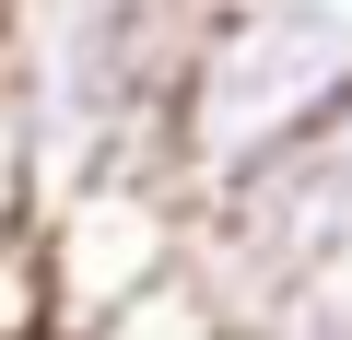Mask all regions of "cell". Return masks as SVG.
Wrapping results in <instances>:
<instances>
[{"instance_id":"6da1fadb","label":"cell","mask_w":352,"mask_h":340,"mask_svg":"<svg viewBox=\"0 0 352 340\" xmlns=\"http://www.w3.org/2000/svg\"><path fill=\"white\" fill-rule=\"evenodd\" d=\"M329 106H352V12L340 0H212L188 71H176V106H164V164L200 200L212 177L317 129Z\"/></svg>"},{"instance_id":"7a4b0ae2","label":"cell","mask_w":352,"mask_h":340,"mask_svg":"<svg viewBox=\"0 0 352 340\" xmlns=\"http://www.w3.org/2000/svg\"><path fill=\"white\" fill-rule=\"evenodd\" d=\"M188 270L212 282V305L235 328L258 305H282L294 282L352 270V106H329L317 129L247 152L235 177H212L188 200Z\"/></svg>"},{"instance_id":"3957f363","label":"cell","mask_w":352,"mask_h":340,"mask_svg":"<svg viewBox=\"0 0 352 340\" xmlns=\"http://www.w3.org/2000/svg\"><path fill=\"white\" fill-rule=\"evenodd\" d=\"M36 258H47L59 340H82L129 293H153L176 258H188V188H176V164H106V177L59 188L36 212Z\"/></svg>"},{"instance_id":"277c9868","label":"cell","mask_w":352,"mask_h":340,"mask_svg":"<svg viewBox=\"0 0 352 340\" xmlns=\"http://www.w3.org/2000/svg\"><path fill=\"white\" fill-rule=\"evenodd\" d=\"M82 340H235V317L212 305V282H200L188 258H176L153 293H129V305H118V317H94Z\"/></svg>"},{"instance_id":"5b68a950","label":"cell","mask_w":352,"mask_h":340,"mask_svg":"<svg viewBox=\"0 0 352 340\" xmlns=\"http://www.w3.org/2000/svg\"><path fill=\"white\" fill-rule=\"evenodd\" d=\"M235 340H352V270H329V282H294L282 305H258Z\"/></svg>"},{"instance_id":"8992f818","label":"cell","mask_w":352,"mask_h":340,"mask_svg":"<svg viewBox=\"0 0 352 340\" xmlns=\"http://www.w3.org/2000/svg\"><path fill=\"white\" fill-rule=\"evenodd\" d=\"M0 340H59V305H47L36 223H24V235H0Z\"/></svg>"},{"instance_id":"52a82bcc","label":"cell","mask_w":352,"mask_h":340,"mask_svg":"<svg viewBox=\"0 0 352 340\" xmlns=\"http://www.w3.org/2000/svg\"><path fill=\"white\" fill-rule=\"evenodd\" d=\"M36 212H47V188H36V129H24L12 71H0V235H24Z\"/></svg>"}]
</instances>
